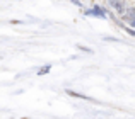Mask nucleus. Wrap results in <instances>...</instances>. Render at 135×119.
<instances>
[{"instance_id": "f257e3e1", "label": "nucleus", "mask_w": 135, "mask_h": 119, "mask_svg": "<svg viewBox=\"0 0 135 119\" xmlns=\"http://www.w3.org/2000/svg\"><path fill=\"white\" fill-rule=\"evenodd\" d=\"M86 15H92V17H106V14H104V10L103 9H99V7H94V9H91V10H87L86 12Z\"/></svg>"}, {"instance_id": "f03ea898", "label": "nucleus", "mask_w": 135, "mask_h": 119, "mask_svg": "<svg viewBox=\"0 0 135 119\" xmlns=\"http://www.w3.org/2000/svg\"><path fill=\"white\" fill-rule=\"evenodd\" d=\"M109 3H111V5H113V7H115V9H116V10H120V12H122V10H123V3H120V2H116V0H113V2H109Z\"/></svg>"}, {"instance_id": "7ed1b4c3", "label": "nucleus", "mask_w": 135, "mask_h": 119, "mask_svg": "<svg viewBox=\"0 0 135 119\" xmlns=\"http://www.w3.org/2000/svg\"><path fill=\"white\" fill-rule=\"evenodd\" d=\"M50 68H51V66H50V65L43 66V68H40V70H38V75H46V73L50 72Z\"/></svg>"}, {"instance_id": "20e7f679", "label": "nucleus", "mask_w": 135, "mask_h": 119, "mask_svg": "<svg viewBox=\"0 0 135 119\" xmlns=\"http://www.w3.org/2000/svg\"><path fill=\"white\" fill-rule=\"evenodd\" d=\"M128 20H130V24H135V19H133V10H128Z\"/></svg>"}, {"instance_id": "39448f33", "label": "nucleus", "mask_w": 135, "mask_h": 119, "mask_svg": "<svg viewBox=\"0 0 135 119\" xmlns=\"http://www.w3.org/2000/svg\"><path fill=\"white\" fill-rule=\"evenodd\" d=\"M22 119H29V117H22Z\"/></svg>"}]
</instances>
